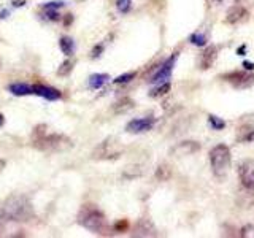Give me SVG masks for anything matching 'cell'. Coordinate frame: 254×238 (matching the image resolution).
Wrapping results in <instances>:
<instances>
[{"instance_id":"9a60e30c","label":"cell","mask_w":254,"mask_h":238,"mask_svg":"<svg viewBox=\"0 0 254 238\" xmlns=\"http://www.w3.org/2000/svg\"><path fill=\"white\" fill-rule=\"evenodd\" d=\"M8 91H10L13 95H18V97H22V95H29L34 94V87L26 84V83H13L8 86Z\"/></svg>"},{"instance_id":"603a6c76","label":"cell","mask_w":254,"mask_h":238,"mask_svg":"<svg viewBox=\"0 0 254 238\" xmlns=\"http://www.w3.org/2000/svg\"><path fill=\"white\" fill-rule=\"evenodd\" d=\"M208 122H210V125L213 127L214 130H221V129H224V127H226V122L222 121V119H219L218 116H213V115L208 116Z\"/></svg>"},{"instance_id":"7a4b0ae2","label":"cell","mask_w":254,"mask_h":238,"mask_svg":"<svg viewBox=\"0 0 254 238\" xmlns=\"http://www.w3.org/2000/svg\"><path fill=\"white\" fill-rule=\"evenodd\" d=\"M0 214H2L3 219H6V221L27 222L35 218V210H34V205H32L27 195L13 194L3 202Z\"/></svg>"},{"instance_id":"4dcf8cb0","label":"cell","mask_w":254,"mask_h":238,"mask_svg":"<svg viewBox=\"0 0 254 238\" xmlns=\"http://www.w3.org/2000/svg\"><path fill=\"white\" fill-rule=\"evenodd\" d=\"M5 167H6V162L3 161V159H0V173L3 172V169H5Z\"/></svg>"},{"instance_id":"8992f818","label":"cell","mask_w":254,"mask_h":238,"mask_svg":"<svg viewBox=\"0 0 254 238\" xmlns=\"http://www.w3.org/2000/svg\"><path fill=\"white\" fill-rule=\"evenodd\" d=\"M227 83H230L237 89H248L254 84V71L253 70H235V71H229L224 76Z\"/></svg>"},{"instance_id":"d590c367","label":"cell","mask_w":254,"mask_h":238,"mask_svg":"<svg viewBox=\"0 0 254 238\" xmlns=\"http://www.w3.org/2000/svg\"><path fill=\"white\" fill-rule=\"evenodd\" d=\"M2 221H3V216L0 214V226H2Z\"/></svg>"},{"instance_id":"4316f807","label":"cell","mask_w":254,"mask_h":238,"mask_svg":"<svg viewBox=\"0 0 254 238\" xmlns=\"http://www.w3.org/2000/svg\"><path fill=\"white\" fill-rule=\"evenodd\" d=\"M190 43L192 45H195V46H203L205 43H206V37L203 35V34H194L192 37H190Z\"/></svg>"},{"instance_id":"7c38bea8","label":"cell","mask_w":254,"mask_h":238,"mask_svg":"<svg viewBox=\"0 0 254 238\" xmlns=\"http://www.w3.org/2000/svg\"><path fill=\"white\" fill-rule=\"evenodd\" d=\"M197 151H200V145H198L197 141L188 140V141L178 143V145L172 149V153L177 156H190V154H195Z\"/></svg>"},{"instance_id":"3957f363","label":"cell","mask_w":254,"mask_h":238,"mask_svg":"<svg viewBox=\"0 0 254 238\" xmlns=\"http://www.w3.org/2000/svg\"><path fill=\"white\" fill-rule=\"evenodd\" d=\"M78 224L87 229L89 232L103 235L107 234L108 224L107 218L102 210H99L95 205H83L81 210L78 211Z\"/></svg>"},{"instance_id":"8fae6325","label":"cell","mask_w":254,"mask_h":238,"mask_svg":"<svg viewBox=\"0 0 254 238\" xmlns=\"http://www.w3.org/2000/svg\"><path fill=\"white\" fill-rule=\"evenodd\" d=\"M133 237H156V227L153 226V222L149 219H140L133 229Z\"/></svg>"},{"instance_id":"484cf974","label":"cell","mask_w":254,"mask_h":238,"mask_svg":"<svg viewBox=\"0 0 254 238\" xmlns=\"http://www.w3.org/2000/svg\"><path fill=\"white\" fill-rule=\"evenodd\" d=\"M133 78H135V71H129V73H124V75H121V76H118V78L115 79V83H116V84H126V83L132 81Z\"/></svg>"},{"instance_id":"5b68a950","label":"cell","mask_w":254,"mask_h":238,"mask_svg":"<svg viewBox=\"0 0 254 238\" xmlns=\"http://www.w3.org/2000/svg\"><path fill=\"white\" fill-rule=\"evenodd\" d=\"M210 164L216 177H224L230 167V149L226 145H216L210 151Z\"/></svg>"},{"instance_id":"9c48e42d","label":"cell","mask_w":254,"mask_h":238,"mask_svg":"<svg viewBox=\"0 0 254 238\" xmlns=\"http://www.w3.org/2000/svg\"><path fill=\"white\" fill-rule=\"evenodd\" d=\"M175 59H177V56H172V58L167 59L161 67H157L156 73L149 78V83H165L172 75V70H173V65H175Z\"/></svg>"},{"instance_id":"1f68e13d","label":"cell","mask_w":254,"mask_h":238,"mask_svg":"<svg viewBox=\"0 0 254 238\" xmlns=\"http://www.w3.org/2000/svg\"><path fill=\"white\" fill-rule=\"evenodd\" d=\"M14 6H22L24 5V0H18V2H13Z\"/></svg>"},{"instance_id":"83f0119b","label":"cell","mask_w":254,"mask_h":238,"mask_svg":"<svg viewBox=\"0 0 254 238\" xmlns=\"http://www.w3.org/2000/svg\"><path fill=\"white\" fill-rule=\"evenodd\" d=\"M127 227H129V222H127L126 219L118 221L116 224H115V230H116V232H124V230H127Z\"/></svg>"},{"instance_id":"4fadbf2b","label":"cell","mask_w":254,"mask_h":238,"mask_svg":"<svg viewBox=\"0 0 254 238\" xmlns=\"http://www.w3.org/2000/svg\"><path fill=\"white\" fill-rule=\"evenodd\" d=\"M32 87H34V94L40 95V97H45L46 100H59L62 95L58 89L45 84H34Z\"/></svg>"},{"instance_id":"2e32d148","label":"cell","mask_w":254,"mask_h":238,"mask_svg":"<svg viewBox=\"0 0 254 238\" xmlns=\"http://www.w3.org/2000/svg\"><path fill=\"white\" fill-rule=\"evenodd\" d=\"M237 141H240V143L254 141V127L253 125H242L237 132Z\"/></svg>"},{"instance_id":"e0dca14e","label":"cell","mask_w":254,"mask_h":238,"mask_svg":"<svg viewBox=\"0 0 254 238\" xmlns=\"http://www.w3.org/2000/svg\"><path fill=\"white\" fill-rule=\"evenodd\" d=\"M59 46L65 56H71L75 53V42H73V38H70V37H62L59 42Z\"/></svg>"},{"instance_id":"44dd1931","label":"cell","mask_w":254,"mask_h":238,"mask_svg":"<svg viewBox=\"0 0 254 238\" xmlns=\"http://www.w3.org/2000/svg\"><path fill=\"white\" fill-rule=\"evenodd\" d=\"M170 87L172 84L169 81H165V83H161L157 87H154L153 91H151V97H161V95H165L167 92H170Z\"/></svg>"},{"instance_id":"ba28073f","label":"cell","mask_w":254,"mask_h":238,"mask_svg":"<svg viewBox=\"0 0 254 238\" xmlns=\"http://www.w3.org/2000/svg\"><path fill=\"white\" fill-rule=\"evenodd\" d=\"M156 124V119L153 116H148V118H138V119H133L129 124L126 125V130L130 132V133H141V132H148L154 127Z\"/></svg>"},{"instance_id":"d6986e66","label":"cell","mask_w":254,"mask_h":238,"mask_svg":"<svg viewBox=\"0 0 254 238\" xmlns=\"http://www.w3.org/2000/svg\"><path fill=\"white\" fill-rule=\"evenodd\" d=\"M156 178L159 181H169L172 178V169H170V165H167V164H161L156 169Z\"/></svg>"},{"instance_id":"f546056e","label":"cell","mask_w":254,"mask_h":238,"mask_svg":"<svg viewBox=\"0 0 254 238\" xmlns=\"http://www.w3.org/2000/svg\"><path fill=\"white\" fill-rule=\"evenodd\" d=\"M243 65H245L246 70H253V68H254V63H250V62H245Z\"/></svg>"},{"instance_id":"52a82bcc","label":"cell","mask_w":254,"mask_h":238,"mask_svg":"<svg viewBox=\"0 0 254 238\" xmlns=\"http://www.w3.org/2000/svg\"><path fill=\"white\" fill-rule=\"evenodd\" d=\"M238 177L246 189H254V161L246 159L238 165Z\"/></svg>"},{"instance_id":"5bb4252c","label":"cell","mask_w":254,"mask_h":238,"mask_svg":"<svg viewBox=\"0 0 254 238\" xmlns=\"http://www.w3.org/2000/svg\"><path fill=\"white\" fill-rule=\"evenodd\" d=\"M218 58V48L216 46H208L205 48V51L200 56V68L206 70L213 65V62Z\"/></svg>"},{"instance_id":"ffe728a7","label":"cell","mask_w":254,"mask_h":238,"mask_svg":"<svg viewBox=\"0 0 254 238\" xmlns=\"http://www.w3.org/2000/svg\"><path fill=\"white\" fill-rule=\"evenodd\" d=\"M130 108H133V100L129 99V97H124V99L118 100L115 103V111H116V113H126V111H129Z\"/></svg>"},{"instance_id":"f1b7e54d","label":"cell","mask_w":254,"mask_h":238,"mask_svg":"<svg viewBox=\"0 0 254 238\" xmlns=\"http://www.w3.org/2000/svg\"><path fill=\"white\" fill-rule=\"evenodd\" d=\"M102 51H103V46H102V45H99V46H95L94 50H92L91 56H92V58H99Z\"/></svg>"},{"instance_id":"e575fe53","label":"cell","mask_w":254,"mask_h":238,"mask_svg":"<svg viewBox=\"0 0 254 238\" xmlns=\"http://www.w3.org/2000/svg\"><path fill=\"white\" fill-rule=\"evenodd\" d=\"M238 53H240V54L243 56V53H245V46H240V50H238Z\"/></svg>"},{"instance_id":"6da1fadb","label":"cell","mask_w":254,"mask_h":238,"mask_svg":"<svg viewBox=\"0 0 254 238\" xmlns=\"http://www.w3.org/2000/svg\"><path fill=\"white\" fill-rule=\"evenodd\" d=\"M32 146L43 153H62L73 146L67 135L51 130L46 124H38L34 127L30 135Z\"/></svg>"},{"instance_id":"836d02e7","label":"cell","mask_w":254,"mask_h":238,"mask_svg":"<svg viewBox=\"0 0 254 238\" xmlns=\"http://www.w3.org/2000/svg\"><path fill=\"white\" fill-rule=\"evenodd\" d=\"M5 124V118H3V115H0V125H3Z\"/></svg>"},{"instance_id":"7402d4cb","label":"cell","mask_w":254,"mask_h":238,"mask_svg":"<svg viewBox=\"0 0 254 238\" xmlns=\"http://www.w3.org/2000/svg\"><path fill=\"white\" fill-rule=\"evenodd\" d=\"M73 65H75V62L71 60V59H67V60H64L61 63V67L58 68V75L59 76H67L71 70H73Z\"/></svg>"},{"instance_id":"277c9868","label":"cell","mask_w":254,"mask_h":238,"mask_svg":"<svg viewBox=\"0 0 254 238\" xmlns=\"http://www.w3.org/2000/svg\"><path fill=\"white\" fill-rule=\"evenodd\" d=\"M124 153V146L116 138H107L99 143L92 151V159L95 161H115Z\"/></svg>"},{"instance_id":"ac0fdd59","label":"cell","mask_w":254,"mask_h":238,"mask_svg":"<svg viewBox=\"0 0 254 238\" xmlns=\"http://www.w3.org/2000/svg\"><path fill=\"white\" fill-rule=\"evenodd\" d=\"M108 79H110V76L105 75V73H95V75H92L89 78V86L92 87V89H100V87L105 84Z\"/></svg>"},{"instance_id":"cb8c5ba5","label":"cell","mask_w":254,"mask_h":238,"mask_svg":"<svg viewBox=\"0 0 254 238\" xmlns=\"http://www.w3.org/2000/svg\"><path fill=\"white\" fill-rule=\"evenodd\" d=\"M116 6H118V10L121 13H129L132 2H130V0H116Z\"/></svg>"},{"instance_id":"d6a6232c","label":"cell","mask_w":254,"mask_h":238,"mask_svg":"<svg viewBox=\"0 0 254 238\" xmlns=\"http://www.w3.org/2000/svg\"><path fill=\"white\" fill-rule=\"evenodd\" d=\"M6 14H8V11H6V10L0 13V19H2V18H6Z\"/></svg>"},{"instance_id":"30bf717a","label":"cell","mask_w":254,"mask_h":238,"mask_svg":"<svg viewBox=\"0 0 254 238\" xmlns=\"http://www.w3.org/2000/svg\"><path fill=\"white\" fill-rule=\"evenodd\" d=\"M248 16H250V13H248V10H246V8H243L240 5H235V6H232L227 11V14H226V22L227 24H240V22L248 19Z\"/></svg>"},{"instance_id":"d4e9b609","label":"cell","mask_w":254,"mask_h":238,"mask_svg":"<svg viewBox=\"0 0 254 238\" xmlns=\"http://www.w3.org/2000/svg\"><path fill=\"white\" fill-rule=\"evenodd\" d=\"M240 235L242 238H254V224H248L240 229Z\"/></svg>"}]
</instances>
